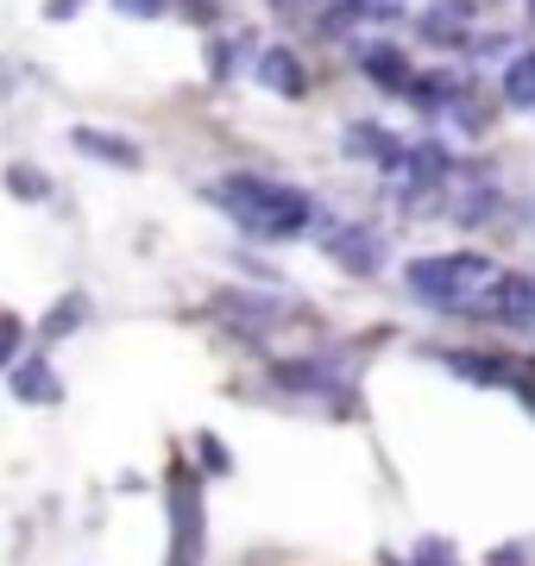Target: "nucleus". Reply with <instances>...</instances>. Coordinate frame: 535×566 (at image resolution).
<instances>
[{"label": "nucleus", "mask_w": 535, "mask_h": 566, "mask_svg": "<svg viewBox=\"0 0 535 566\" xmlns=\"http://www.w3.org/2000/svg\"><path fill=\"white\" fill-rule=\"evenodd\" d=\"M410 290L416 303L429 308H466V296H479L485 290V277H492V264L479 259V252H434V259H410Z\"/></svg>", "instance_id": "2"}, {"label": "nucleus", "mask_w": 535, "mask_h": 566, "mask_svg": "<svg viewBox=\"0 0 535 566\" xmlns=\"http://www.w3.org/2000/svg\"><path fill=\"white\" fill-rule=\"evenodd\" d=\"M83 7H88V0H44V20H51V25H63V20H76Z\"/></svg>", "instance_id": "19"}, {"label": "nucleus", "mask_w": 535, "mask_h": 566, "mask_svg": "<svg viewBox=\"0 0 535 566\" xmlns=\"http://www.w3.org/2000/svg\"><path fill=\"white\" fill-rule=\"evenodd\" d=\"M353 7H366V0H353Z\"/></svg>", "instance_id": "22"}, {"label": "nucleus", "mask_w": 535, "mask_h": 566, "mask_svg": "<svg viewBox=\"0 0 535 566\" xmlns=\"http://www.w3.org/2000/svg\"><path fill=\"white\" fill-rule=\"evenodd\" d=\"M202 465H208V472H227V465H233V460H227V447L214 441V434H202Z\"/></svg>", "instance_id": "20"}, {"label": "nucleus", "mask_w": 535, "mask_h": 566, "mask_svg": "<svg viewBox=\"0 0 535 566\" xmlns=\"http://www.w3.org/2000/svg\"><path fill=\"white\" fill-rule=\"evenodd\" d=\"M485 303H479V315L485 322H504V327H529L535 322V283L516 277V271H504V277H485V290H479Z\"/></svg>", "instance_id": "4"}, {"label": "nucleus", "mask_w": 535, "mask_h": 566, "mask_svg": "<svg viewBox=\"0 0 535 566\" xmlns=\"http://www.w3.org/2000/svg\"><path fill=\"white\" fill-rule=\"evenodd\" d=\"M359 70H366L378 88H397L403 95V82H410V63H403V51L397 44H378V51H359Z\"/></svg>", "instance_id": "10"}, {"label": "nucleus", "mask_w": 535, "mask_h": 566, "mask_svg": "<svg viewBox=\"0 0 535 566\" xmlns=\"http://www.w3.org/2000/svg\"><path fill=\"white\" fill-rule=\"evenodd\" d=\"M83 322H88V296H76V290H70V296H57V308L39 322V340H63V334H76Z\"/></svg>", "instance_id": "11"}, {"label": "nucleus", "mask_w": 535, "mask_h": 566, "mask_svg": "<svg viewBox=\"0 0 535 566\" xmlns=\"http://www.w3.org/2000/svg\"><path fill=\"white\" fill-rule=\"evenodd\" d=\"M259 82H265L271 95H284V102H303V88H310V76H303V63H296V51L290 44H271V51H259Z\"/></svg>", "instance_id": "8"}, {"label": "nucleus", "mask_w": 535, "mask_h": 566, "mask_svg": "<svg viewBox=\"0 0 535 566\" xmlns=\"http://www.w3.org/2000/svg\"><path fill=\"white\" fill-rule=\"evenodd\" d=\"M0 182H7V196H13V202H51V177H44L39 164H25V158H13L7 164V170H0Z\"/></svg>", "instance_id": "9"}, {"label": "nucleus", "mask_w": 535, "mask_h": 566, "mask_svg": "<svg viewBox=\"0 0 535 566\" xmlns=\"http://www.w3.org/2000/svg\"><path fill=\"white\" fill-rule=\"evenodd\" d=\"M208 202L227 208L233 221L246 227L252 240H296L303 227H315V202L290 182H271V177H252V170H233L208 189Z\"/></svg>", "instance_id": "1"}, {"label": "nucleus", "mask_w": 535, "mask_h": 566, "mask_svg": "<svg viewBox=\"0 0 535 566\" xmlns=\"http://www.w3.org/2000/svg\"><path fill=\"white\" fill-rule=\"evenodd\" d=\"M315 7H322V0H271V13H277V20H310Z\"/></svg>", "instance_id": "18"}, {"label": "nucleus", "mask_w": 535, "mask_h": 566, "mask_svg": "<svg viewBox=\"0 0 535 566\" xmlns=\"http://www.w3.org/2000/svg\"><path fill=\"white\" fill-rule=\"evenodd\" d=\"M322 245H328L334 264H347V271H359V277H371V271L385 264V240H378L371 227H328Z\"/></svg>", "instance_id": "5"}, {"label": "nucleus", "mask_w": 535, "mask_h": 566, "mask_svg": "<svg viewBox=\"0 0 535 566\" xmlns=\"http://www.w3.org/2000/svg\"><path fill=\"white\" fill-rule=\"evenodd\" d=\"M504 102H511V107H535V51H523V57L504 70Z\"/></svg>", "instance_id": "14"}, {"label": "nucleus", "mask_w": 535, "mask_h": 566, "mask_svg": "<svg viewBox=\"0 0 535 566\" xmlns=\"http://www.w3.org/2000/svg\"><path fill=\"white\" fill-rule=\"evenodd\" d=\"M240 44L246 39H214L208 44V70H214V76H233V70H240Z\"/></svg>", "instance_id": "16"}, {"label": "nucleus", "mask_w": 535, "mask_h": 566, "mask_svg": "<svg viewBox=\"0 0 535 566\" xmlns=\"http://www.w3.org/2000/svg\"><path fill=\"white\" fill-rule=\"evenodd\" d=\"M70 145L83 151V158H95V164H114V170H139L145 164V151L126 133H107V126H70Z\"/></svg>", "instance_id": "6"}, {"label": "nucleus", "mask_w": 535, "mask_h": 566, "mask_svg": "<svg viewBox=\"0 0 535 566\" xmlns=\"http://www.w3.org/2000/svg\"><path fill=\"white\" fill-rule=\"evenodd\" d=\"M391 151H397V139L385 133V126H371V120L347 126V158H378V164H391Z\"/></svg>", "instance_id": "13"}, {"label": "nucleus", "mask_w": 535, "mask_h": 566, "mask_svg": "<svg viewBox=\"0 0 535 566\" xmlns=\"http://www.w3.org/2000/svg\"><path fill=\"white\" fill-rule=\"evenodd\" d=\"M170 535H177V560L170 566H196V554H202V485L189 472L170 479Z\"/></svg>", "instance_id": "3"}, {"label": "nucleus", "mask_w": 535, "mask_h": 566, "mask_svg": "<svg viewBox=\"0 0 535 566\" xmlns=\"http://www.w3.org/2000/svg\"><path fill=\"white\" fill-rule=\"evenodd\" d=\"M20 353H25V322L0 308V371H7V365L20 359Z\"/></svg>", "instance_id": "15"}, {"label": "nucleus", "mask_w": 535, "mask_h": 566, "mask_svg": "<svg viewBox=\"0 0 535 566\" xmlns=\"http://www.w3.org/2000/svg\"><path fill=\"white\" fill-rule=\"evenodd\" d=\"M403 95H410L416 107H448V102H460V82H453L448 70H434V76H410Z\"/></svg>", "instance_id": "12"}, {"label": "nucleus", "mask_w": 535, "mask_h": 566, "mask_svg": "<svg viewBox=\"0 0 535 566\" xmlns=\"http://www.w3.org/2000/svg\"><path fill=\"white\" fill-rule=\"evenodd\" d=\"M120 20H165L170 13V0H107Z\"/></svg>", "instance_id": "17"}, {"label": "nucleus", "mask_w": 535, "mask_h": 566, "mask_svg": "<svg viewBox=\"0 0 535 566\" xmlns=\"http://www.w3.org/2000/svg\"><path fill=\"white\" fill-rule=\"evenodd\" d=\"M7 378H13V397H20V403H57L63 397V378L51 371L44 353H20V359L7 365Z\"/></svg>", "instance_id": "7"}, {"label": "nucleus", "mask_w": 535, "mask_h": 566, "mask_svg": "<svg viewBox=\"0 0 535 566\" xmlns=\"http://www.w3.org/2000/svg\"><path fill=\"white\" fill-rule=\"evenodd\" d=\"M529 20H535V0H529Z\"/></svg>", "instance_id": "21"}]
</instances>
